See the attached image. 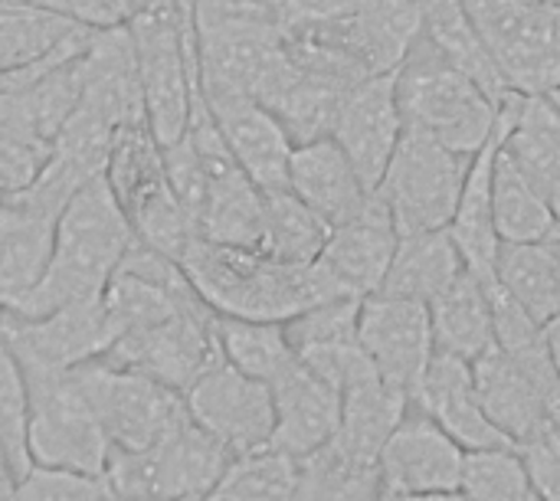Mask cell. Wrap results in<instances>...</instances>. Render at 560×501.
<instances>
[{
    "instance_id": "cell-30",
    "label": "cell",
    "mask_w": 560,
    "mask_h": 501,
    "mask_svg": "<svg viewBox=\"0 0 560 501\" xmlns=\"http://www.w3.org/2000/svg\"><path fill=\"white\" fill-rule=\"evenodd\" d=\"M79 30L82 23L66 13L36 3L0 0V75H13L43 62Z\"/></svg>"
},
{
    "instance_id": "cell-24",
    "label": "cell",
    "mask_w": 560,
    "mask_h": 501,
    "mask_svg": "<svg viewBox=\"0 0 560 501\" xmlns=\"http://www.w3.org/2000/svg\"><path fill=\"white\" fill-rule=\"evenodd\" d=\"M407 410L410 400L400 391H394L377 374V368H371L341 391V427L335 433V443L361 459L377 463L384 443L400 427Z\"/></svg>"
},
{
    "instance_id": "cell-25",
    "label": "cell",
    "mask_w": 560,
    "mask_h": 501,
    "mask_svg": "<svg viewBox=\"0 0 560 501\" xmlns=\"http://www.w3.org/2000/svg\"><path fill=\"white\" fill-rule=\"evenodd\" d=\"M423 36L456 69H463L495 105L505 102L512 89L463 0H423Z\"/></svg>"
},
{
    "instance_id": "cell-11",
    "label": "cell",
    "mask_w": 560,
    "mask_h": 501,
    "mask_svg": "<svg viewBox=\"0 0 560 501\" xmlns=\"http://www.w3.org/2000/svg\"><path fill=\"white\" fill-rule=\"evenodd\" d=\"M184 404L190 417L230 456H246L272 446V433H276L272 387L259 377L243 374L223 358L190 384Z\"/></svg>"
},
{
    "instance_id": "cell-4",
    "label": "cell",
    "mask_w": 560,
    "mask_h": 501,
    "mask_svg": "<svg viewBox=\"0 0 560 501\" xmlns=\"http://www.w3.org/2000/svg\"><path fill=\"white\" fill-rule=\"evenodd\" d=\"M148 128L161 144L187 131L197 95L194 3H148L131 20Z\"/></svg>"
},
{
    "instance_id": "cell-12",
    "label": "cell",
    "mask_w": 560,
    "mask_h": 501,
    "mask_svg": "<svg viewBox=\"0 0 560 501\" xmlns=\"http://www.w3.org/2000/svg\"><path fill=\"white\" fill-rule=\"evenodd\" d=\"M358 341L377 374L407 400H413L430 358L436 354L430 305L374 292L361 299Z\"/></svg>"
},
{
    "instance_id": "cell-13",
    "label": "cell",
    "mask_w": 560,
    "mask_h": 501,
    "mask_svg": "<svg viewBox=\"0 0 560 501\" xmlns=\"http://www.w3.org/2000/svg\"><path fill=\"white\" fill-rule=\"evenodd\" d=\"M377 469L384 496L423 501L459 492L466 473V450L410 404L407 417L384 443Z\"/></svg>"
},
{
    "instance_id": "cell-44",
    "label": "cell",
    "mask_w": 560,
    "mask_h": 501,
    "mask_svg": "<svg viewBox=\"0 0 560 501\" xmlns=\"http://www.w3.org/2000/svg\"><path fill=\"white\" fill-rule=\"evenodd\" d=\"M548 345H551V354H555V364H558L560 371V318H555L548 325Z\"/></svg>"
},
{
    "instance_id": "cell-51",
    "label": "cell",
    "mask_w": 560,
    "mask_h": 501,
    "mask_svg": "<svg viewBox=\"0 0 560 501\" xmlns=\"http://www.w3.org/2000/svg\"><path fill=\"white\" fill-rule=\"evenodd\" d=\"M0 200H3V197H0Z\"/></svg>"
},
{
    "instance_id": "cell-7",
    "label": "cell",
    "mask_w": 560,
    "mask_h": 501,
    "mask_svg": "<svg viewBox=\"0 0 560 501\" xmlns=\"http://www.w3.org/2000/svg\"><path fill=\"white\" fill-rule=\"evenodd\" d=\"M20 371L26 377V397H30V417H26L30 463L46 469L102 476L108 459V440L75 371H49V368H20Z\"/></svg>"
},
{
    "instance_id": "cell-3",
    "label": "cell",
    "mask_w": 560,
    "mask_h": 501,
    "mask_svg": "<svg viewBox=\"0 0 560 501\" xmlns=\"http://www.w3.org/2000/svg\"><path fill=\"white\" fill-rule=\"evenodd\" d=\"M394 89L404 121L459 154H479L495 135L499 105L423 33L394 69Z\"/></svg>"
},
{
    "instance_id": "cell-22",
    "label": "cell",
    "mask_w": 560,
    "mask_h": 501,
    "mask_svg": "<svg viewBox=\"0 0 560 501\" xmlns=\"http://www.w3.org/2000/svg\"><path fill=\"white\" fill-rule=\"evenodd\" d=\"M59 213H49L26 197L0 200V308H16L43 279Z\"/></svg>"
},
{
    "instance_id": "cell-40",
    "label": "cell",
    "mask_w": 560,
    "mask_h": 501,
    "mask_svg": "<svg viewBox=\"0 0 560 501\" xmlns=\"http://www.w3.org/2000/svg\"><path fill=\"white\" fill-rule=\"evenodd\" d=\"M161 154H164V174H167V184L171 190L177 194V200L187 207V213L200 223V210L207 203V167H203V158L200 151L194 148L190 135L184 131L177 141L171 144H161ZM200 233V230H197Z\"/></svg>"
},
{
    "instance_id": "cell-19",
    "label": "cell",
    "mask_w": 560,
    "mask_h": 501,
    "mask_svg": "<svg viewBox=\"0 0 560 501\" xmlns=\"http://www.w3.org/2000/svg\"><path fill=\"white\" fill-rule=\"evenodd\" d=\"M397 243H400V233L394 226V217L374 190L361 217L341 226H331V236L318 256V266L331 276V282L345 295L368 299L381 292Z\"/></svg>"
},
{
    "instance_id": "cell-37",
    "label": "cell",
    "mask_w": 560,
    "mask_h": 501,
    "mask_svg": "<svg viewBox=\"0 0 560 501\" xmlns=\"http://www.w3.org/2000/svg\"><path fill=\"white\" fill-rule=\"evenodd\" d=\"M358 318H361V299L358 295H335L325 299L295 318L285 322V335L295 348V354L315 351V348H335L358 341Z\"/></svg>"
},
{
    "instance_id": "cell-38",
    "label": "cell",
    "mask_w": 560,
    "mask_h": 501,
    "mask_svg": "<svg viewBox=\"0 0 560 501\" xmlns=\"http://www.w3.org/2000/svg\"><path fill=\"white\" fill-rule=\"evenodd\" d=\"M16 501H118L98 473L30 466L16 486Z\"/></svg>"
},
{
    "instance_id": "cell-36",
    "label": "cell",
    "mask_w": 560,
    "mask_h": 501,
    "mask_svg": "<svg viewBox=\"0 0 560 501\" xmlns=\"http://www.w3.org/2000/svg\"><path fill=\"white\" fill-rule=\"evenodd\" d=\"M26 377L0 335V463L10 466L20 479L30 473V446H26Z\"/></svg>"
},
{
    "instance_id": "cell-16",
    "label": "cell",
    "mask_w": 560,
    "mask_h": 501,
    "mask_svg": "<svg viewBox=\"0 0 560 501\" xmlns=\"http://www.w3.org/2000/svg\"><path fill=\"white\" fill-rule=\"evenodd\" d=\"M420 413H427L436 427H443L466 453L509 450L515 446L482 410L472 384V364L450 351L430 358V368L410 400Z\"/></svg>"
},
{
    "instance_id": "cell-46",
    "label": "cell",
    "mask_w": 560,
    "mask_h": 501,
    "mask_svg": "<svg viewBox=\"0 0 560 501\" xmlns=\"http://www.w3.org/2000/svg\"><path fill=\"white\" fill-rule=\"evenodd\" d=\"M423 501H472L469 496H463V492H446V496H433V499H423Z\"/></svg>"
},
{
    "instance_id": "cell-9",
    "label": "cell",
    "mask_w": 560,
    "mask_h": 501,
    "mask_svg": "<svg viewBox=\"0 0 560 501\" xmlns=\"http://www.w3.org/2000/svg\"><path fill=\"white\" fill-rule=\"evenodd\" d=\"M223 358L217 338V312L197 302L158 325L125 331L102 361L154 377L158 384L187 394L190 384Z\"/></svg>"
},
{
    "instance_id": "cell-35",
    "label": "cell",
    "mask_w": 560,
    "mask_h": 501,
    "mask_svg": "<svg viewBox=\"0 0 560 501\" xmlns=\"http://www.w3.org/2000/svg\"><path fill=\"white\" fill-rule=\"evenodd\" d=\"M459 492L472 501H545L538 496L528 466L515 446L466 453V473Z\"/></svg>"
},
{
    "instance_id": "cell-8",
    "label": "cell",
    "mask_w": 560,
    "mask_h": 501,
    "mask_svg": "<svg viewBox=\"0 0 560 501\" xmlns=\"http://www.w3.org/2000/svg\"><path fill=\"white\" fill-rule=\"evenodd\" d=\"M72 371L102 423L108 450H144L187 417L184 394L148 374L115 368L102 358Z\"/></svg>"
},
{
    "instance_id": "cell-2",
    "label": "cell",
    "mask_w": 560,
    "mask_h": 501,
    "mask_svg": "<svg viewBox=\"0 0 560 501\" xmlns=\"http://www.w3.org/2000/svg\"><path fill=\"white\" fill-rule=\"evenodd\" d=\"M138 243L121 203L115 200L105 174L89 180L72 194L56 220V240L49 266L39 286L16 305L3 312L46 315L79 299H95L105 292L108 279Z\"/></svg>"
},
{
    "instance_id": "cell-29",
    "label": "cell",
    "mask_w": 560,
    "mask_h": 501,
    "mask_svg": "<svg viewBox=\"0 0 560 501\" xmlns=\"http://www.w3.org/2000/svg\"><path fill=\"white\" fill-rule=\"evenodd\" d=\"M499 282L545 328L560 318V230L541 243H502Z\"/></svg>"
},
{
    "instance_id": "cell-42",
    "label": "cell",
    "mask_w": 560,
    "mask_h": 501,
    "mask_svg": "<svg viewBox=\"0 0 560 501\" xmlns=\"http://www.w3.org/2000/svg\"><path fill=\"white\" fill-rule=\"evenodd\" d=\"M463 3H466L472 23L479 26V33H489L492 26H499V23L518 16V13L532 10L541 0H463Z\"/></svg>"
},
{
    "instance_id": "cell-23",
    "label": "cell",
    "mask_w": 560,
    "mask_h": 501,
    "mask_svg": "<svg viewBox=\"0 0 560 501\" xmlns=\"http://www.w3.org/2000/svg\"><path fill=\"white\" fill-rule=\"evenodd\" d=\"M499 138H502V131L495 121V135L482 144V151L469 164L463 197H459L456 217L450 223V236L459 246L466 269L472 276H479L482 282L499 279L495 269H499V253H502V236H499L495 210H492V161H495Z\"/></svg>"
},
{
    "instance_id": "cell-18",
    "label": "cell",
    "mask_w": 560,
    "mask_h": 501,
    "mask_svg": "<svg viewBox=\"0 0 560 501\" xmlns=\"http://www.w3.org/2000/svg\"><path fill=\"white\" fill-rule=\"evenodd\" d=\"M269 387H272V404H276L272 450L302 463L335 440L341 427L338 387H331L299 358Z\"/></svg>"
},
{
    "instance_id": "cell-49",
    "label": "cell",
    "mask_w": 560,
    "mask_h": 501,
    "mask_svg": "<svg viewBox=\"0 0 560 501\" xmlns=\"http://www.w3.org/2000/svg\"><path fill=\"white\" fill-rule=\"evenodd\" d=\"M0 82H3V75H0Z\"/></svg>"
},
{
    "instance_id": "cell-1",
    "label": "cell",
    "mask_w": 560,
    "mask_h": 501,
    "mask_svg": "<svg viewBox=\"0 0 560 501\" xmlns=\"http://www.w3.org/2000/svg\"><path fill=\"white\" fill-rule=\"evenodd\" d=\"M180 266L197 295L217 315L230 318L289 322L325 299L345 295L318 263L295 266L262 249H236L194 240Z\"/></svg>"
},
{
    "instance_id": "cell-43",
    "label": "cell",
    "mask_w": 560,
    "mask_h": 501,
    "mask_svg": "<svg viewBox=\"0 0 560 501\" xmlns=\"http://www.w3.org/2000/svg\"><path fill=\"white\" fill-rule=\"evenodd\" d=\"M16 486H20V476L0 463V501H16Z\"/></svg>"
},
{
    "instance_id": "cell-20",
    "label": "cell",
    "mask_w": 560,
    "mask_h": 501,
    "mask_svg": "<svg viewBox=\"0 0 560 501\" xmlns=\"http://www.w3.org/2000/svg\"><path fill=\"white\" fill-rule=\"evenodd\" d=\"M289 190L305 200L328 226H341L364 213L374 190L361 180L345 148L328 135L295 144L289 164Z\"/></svg>"
},
{
    "instance_id": "cell-14",
    "label": "cell",
    "mask_w": 560,
    "mask_h": 501,
    "mask_svg": "<svg viewBox=\"0 0 560 501\" xmlns=\"http://www.w3.org/2000/svg\"><path fill=\"white\" fill-rule=\"evenodd\" d=\"M404 128L407 121L397 102L394 72H374L345 95L331 138L345 148L361 180L374 190L400 144Z\"/></svg>"
},
{
    "instance_id": "cell-39",
    "label": "cell",
    "mask_w": 560,
    "mask_h": 501,
    "mask_svg": "<svg viewBox=\"0 0 560 501\" xmlns=\"http://www.w3.org/2000/svg\"><path fill=\"white\" fill-rule=\"evenodd\" d=\"M49 154L52 141L0 125V197H16L33 187L49 164Z\"/></svg>"
},
{
    "instance_id": "cell-47",
    "label": "cell",
    "mask_w": 560,
    "mask_h": 501,
    "mask_svg": "<svg viewBox=\"0 0 560 501\" xmlns=\"http://www.w3.org/2000/svg\"><path fill=\"white\" fill-rule=\"evenodd\" d=\"M548 98L555 102V108L560 112V85H558V89H551V92H548Z\"/></svg>"
},
{
    "instance_id": "cell-6",
    "label": "cell",
    "mask_w": 560,
    "mask_h": 501,
    "mask_svg": "<svg viewBox=\"0 0 560 501\" xmlns=\"http://www.w3.org/2000/svg\"><path fill=\"white\" fill-rule=\"evenodd\" d=\"M472 158L446 148L413 125L404 128L400 144L374 187L400 236L446 230L453 223Z\"/></svg>"
},
{
    "instance_id": "cell-41",
    "label": "cell",
    "mask_w": 560,
    "mask_h": 501,
    "mask_svg": "<svg viewBox=\"0 0 560 501\" xmlns=\"http://www.w3.org/2000/svg\"><path fill=\"white\" fill-rule=\"evenodd\" d=\"M361 3L364 0H272V16L279 20V26L322 23L358 10Z\"/></svg>"
},
{
    "instance_id": "cell-27",
    "label": "cell",
    "mask_w": 560,
    "mask_h": 501,
    "mask_svg": "<svg viewBox=\"0 0 560 501\" xmlns=\"http://www.w3.org/2000/svg\"><path fill=\"white\" fill-rule=\"evenodd\" d=\"M463 269L466 263L459 256V246L450 236V226L430 230V233H410V236H400L381 292L430 305L446 286L456 282Z\"/></svg>"
},
{
    "instance_id": "cell-50",
    "label": "cell",
    "mask_w": 560,
    "mask_h": 501,
    "mask_svg": "<svg viewBox=\"0 0 560 501\" xmlns=\"http://www.w3.org/2000/svg\"><path fill=\"white\" fill-rule=\"evenodd\" d=\"M555 3H560V0H555Z\"/></svg>"
},
{
    "instance_id": "cell-28",
    "label": "cell",
    "mask_w": 560,
    "mask_h": 501,
    "mask_svg": "<svg viewBox=\"0 0 560 501\" xmlns=\"http://www.w3.org/2000/svg\"><path fill=\"white\" fill-rule=\"evenodd\" d=\"M492 210L502 243H541L560 230L548 194L502 148V138L492 161Z\"/></svg>"
},
{
    "instance_id": "cell-10",
    "label": "cell",
    "mask_w": 560,
    "mask_h": 501,
    "mask_svg": "<svg viewBox=\"0 0 560 501\" xmlns=\"http://www.w3.org/2000/svg\"><path fill=\"white\" fill-rule=\"evenodd\" d=\"M0 335L20 368L49 371H72L105 358L118 338L102 295L69 302L46 315H16L0 308Z\"/></svg>"
},
{
    "instance_id": "cell-21",
    "label": "cell",
    "mask_w": 560,
    "mask_h": 501,
    "mask_svg": "<svg viewBox=\"0 0 560 501\" xmlns=\"http://www.w3.org/2000/svg\"><path fill=\"white\" fill-rule=\"evenodd\" d=\"M472 364V384L476 397L486 410V417L515 443H528L532 436L551 430L548 417V394L541 384L499 345L482 351Z\"/></svg>"
},
{
    "instance_id": "cell-15",
    "label": "cell",
    "mask_w": 560,
    "mask_h": 501,
    "mask_svg": "<svg viewBox=\"0 0 560 501\" xmlns=\"http://www.w3.org/2000/svg\"><path fill=\"white\" fill-rule=\"evenodd\" d=\"M203 98L223 131L226 148L233 151L236 164L249 174V180L262 194L289 187L295 141L289 138L285 125L259 98L243 92H203Z\"/></svg>"
},
{
    "instance_id": "cell-5",
    "label": "cell",
    "mask_w": 560,
    "mask_h": 501,
    "mask_svg": "<svg viewBox=\"0 0 560 501\" xmlns=\"http://www.w3.org/2000/svg\"><path fill=\"white\" fill-rule=\"evenodd\" d=\"M230 453L190 417L144 450H108L105 482L118 501H200L230 466Z\"/></svg>"
},
{
    "instance_id": "cell-34",
    "label": "cell",
    "mask_w": 560,
    "mask_h": 501,
    "mask_svg": "<svg viewBox=\"0 0 560 501\" xmlns=\"http://www.w3.org/2000/svg\"><path fill=\"white\" fill-rule=\"evenodd\" d=\"M299 463L279 450L233 456L226 473L200 501H292Z\"/></svg>"
},
{
    "instance_id": "cell-33",
    "label": "cell",
    "mask_w": 560,
    "mask_h": 501,
    "mask_svg": "<svg viewBox=\"0 0 560 501\" xmlns=\"http://www.w3.org/2000/svg\"><path fill=\"white\" fill-rule=\"evenodd\" d=\"M328 236H331V226L305 200H299L289 187L266 194L262 253H269L282 263L308 266V263H318Z\"/></svg>"
},
{
    "instance_id": "cell-31",
    "label": "cell",
    "mask_w": 560,
    "mask_h": 501,
    "mask_svg": "<svg viewBox=\"0 0 560 501\" xmlns=\"http://www.w3.org/2000/svg\"><path fill=\"white\" fill-rule=\"evenodd\" d=\"M381 469L338 446L335 440L299 463V482L292 501H381Z\"/></svg>"
},
{
    "instance_id": "cell-17",
    "label": "cell",
    "mask_w": 560,
    "mask_h": 501,
    "mask_svg": "<svg viewBox=\"0 0 560 501\" xmlns=\"http://www.w3.org/2000/svg\"><path fill=\"white\" fill-rule=\"evenodd\" d=\"M482 36L512 92L548 95L560 85V3L541 0Z\"/></svg>"
},
{
    "instance_id": "cell-48",
    "label": "cell",
    "mask_w": 560,
    "mask_h": 501,
    "mask_svg": "<svg viewBox=\"0 0 560 501\" xmlns=\"http://www.w3.org/2000/svg\"><path fill=\"white\" fill-rule=\"evenodd\" d=\"M381 501H413V499H394V496H384Z\"/></svg>"
},
{
    "instance_id": "cell-45",
    "label": "cell",
    "mask_w": 560,
    "mask_h": 501,
    "mask_svg": "<svg viewBox=\"0 0 560 501\" xmlns=\"http://www.w3.org/2000/svg\"><path fill=\"white\" fill-rule=\"evenodd\" d=\"M548 417H551V427L558 430V436H560V394L558 397H551V404H548Z\"/></svg>"
},
{
    "instance_id": "cell-32",
    "label": "cell",
    "mask_w": 560,
    "mask_h": 501,
    "mask_svg": "<svg viewBox=\"0 0 560 501\" xmlns=\"http://www.w3.org/2000/svg\"><path fill=\"white\" fill-rule=\"evenodd\" d=\"M217 338L223 361L240 368L249 377L272 384L285 368L295 364V348L285 335V322H253L217 315Z\"/></svg>"
},
{
    "instance_id": "cell-26",
    "label": "cell",
    "mask_w": 560,
    "mask_h": 501,
    "mask_svg": "<svg viewBox=\"0 0 560 501\" xmlns=\"http://www.w3.org/2000/svg\"><path fill=\"white\" fill-rule=\"evenodd\" d=\"M430 322H433V341L440 351L476 361L482 351L495 345L489 282L463 269L456 282L446 286L430 302Z\"/></svg>"
}]
</instances>
